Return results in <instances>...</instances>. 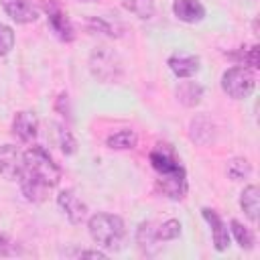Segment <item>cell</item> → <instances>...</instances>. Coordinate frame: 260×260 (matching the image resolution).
<instances>
[{
	"instance_id": "4",
	"label": "cell",
	"mask_w": 260,
	"mask_h": 260,
	"mask_svg": "<svg viewBox=\"0 0 260 260\" xmlns=\"http://www.w3.org/2000/svg\"><path fill=\"white\" fill-rule=\"evenodd\" d=\"M89 69L102 81H116L122 73V63L114 51H110L108 47H100L91 53Z\"/></svg>"
},
{
	"instance_id": "19",
	"label": "cell",
	"mask_w": 260,
	"mask_h": 260,
	"mask_svg": "<svg viewBox=\"0 0 260 260\" xmlns=\"http://www.w3.org/2000/svg\"><path fill=\"white\" fill-rule=\"evenodd\" d=\"M230 230H232V234H234V238H236V242H238V246L242 250H252L254 248L256 240H254V234H252L250 228L242 225L238 219H232L230 221Z\"/></svg>"
},
{
	"instance_id": "26",
	"label": "cell",
	"mask_w": 260,
	"mask_h": 260,
	"mask_svg": "<svg viewBox=\"0 0 260 260\" xmlns=\"http://www.w3.org/2000/svg\"><path fill=\"white\" fill-rule=\"evenodd\" d=\"M0 254L2 256H10V254H16V246L8 240V236L0 234Z\"/></svg>"
},
{
	"instance_id": "27",
	"label": "cell",
	"mask_w": 260,
	"mask_h": 260,
	"mask_svg": "<svg viewBox=\"0 0 260 260\" xmlns=\"http://www.w3.org/2000/svg\"><path fill=\"white\" fill-rule=\"evenodd\" d=\"M79 256L81 258H106V254L100 250H83V252H79Z\"/></svg>"
},
{
	"instance_id": "18",
	"label": "cell",
	"mask_w": 260,
	"mask_h": 260,
	"mask_svg": "<svg viewBox=\"0 0 260 260\" xmlns=\"http://www.w3.org/2000/svg\"><path fill=\"white\" fill-rule=\"evenodd\" d=\"M138 142V136L134 130H118L114 134H110L106 138V144L114 150H128V148H134Z\"/></svg>"
},
{
	"instance_id": "11",
	"label": "cell",
	"mask_w": 260,
	"mask_h": 260,
	"mask_svg": "<svg viewBox=\"0 0 260 260\" xmlns=\"http://www.w3.org/2000/svg\"><path fill=\"white\" fill-rule=\"evenodd\" d=\"M2 8L18 24H28L39 18V10L30 0H2Z\"/></svg>"
},
{
	"instance_id": "17",
	"label": "cell",
	"mask_w": 260,
	"mask_h": 260,
	"mask_svg": "<svg viewBox=\"0 0 260 260\" xmlns=\"http://www.w3.org/2000/svg\"><path fill=\"white\" fill-rule=\"evenodd\" d=\"M203 87L195 81H181L177 87V98L183 106H197L201 102Z\"/></svg>"
},
{
	"instance_id": "9",
	"label": "cell",
	"mask_w": 260,
	"mask_h": 260,
	"mask_svg": "<svg viewBox=\"0 0 260 260\" xmlns=\"http://www.w3.org/2000/svg\"><path fill=\"white\" fill-rule=\"evenodd\" d=\"M12 134L22 142L35 140V136L39 134V118L35 116V112L30 110L18 112L12 120Z\"/></svg>"
},
{
	"instance_id": "1",
	"label": "cell",
	"mask_w": 260,
	"mask_h": 260,
	"mask_svg": "<svg viewBox=\"0 0 260 260\" xmlns=\"http://www.w3.org/2000/svg\"><path fill=\"white\" fill-rule=\"evenodd\" d=\"M61 181V169L43 146H30L24 152V167L18 177L22 195L28 201H43Z\"/></svg>"
},
{
	"instance_id": "3",
	"label": "cell",
	"mask_w": 260,
	"mask_h": 260,
	"mask_svg": "<svg viewBox=\"0 0 260 260\" xmlns=\"http://www.w3.org/2000/svg\"><path fill=\"white\" fill-rule=\"evenodd\" d=\"M256 87V77L252 73L250 67L246 65H236L230 67L223 75H221V89L234 98V100H244L248 98Z\"/></svg>"
},
{
	"instance_id": "13",
	"label": "cell",
	"mask_w": 260,
	"mask_h": 260,
	"mask_svg": "<svg viewBox=\"0 0 260 260\" xmlns=\"http://www.w3.org/2000/svg\"><path fill=\"white\" fill-rule=\"evenodd\" d=\"M173 14L187 24H195L199 20H203L205 16V8L199 0H175L173 2Z\"/></svg>"
},
{
	"instance_id": "16",
	"label": "cell",
	"mask_w": 260,
	"mask_h": 260,
	"mask_svg": "<svg viewBox=\"0 0 260 260\" xmlns=\"http://www.w3.org/2000/svg\"><path fill=\"white\" fill-rule=\"evenodd\" d=\"M240 207L246 213L250 221H258V209H260V189L256 185L244 187L240 195Z\"/></svg>"
},
{
	"instance_id": "24",
	"label": "cell",
	"mask_w": 260,
	"mask_h": 260,
	"mask_svg": "<svg viewBox=\"0 0 260 260\" xmlns=\"http://www.w3.org/2000/svg\"><path fill=\"white\" fill-rule=\"evenodd\" d=\"M258 47L254 45V47H250V49H242L240 53H238V57H240V61L244 63V65H250L252 69H258Z\"/></svg>"
},
{
	"instance_id": "5",
	"label": "cell",
	"mask_w": 260,
	"mask_h": 260,
	"mask_svg": "<svg viewBox=\"0 0 260 260\" xmlns=\"http://www.w3.org/2000/svg\"><path fill=\"white\" fill-rule=\"evenodd\" d=\"M156 187L158 191L169 197V199H183L187 195V173L183 169V165H177L175 169L171 171H165V173H158V179H156Z\"/></svg>"
},
{
	"instance_id": "28",
	"label": "cell",
	"mask_w": 260,
	"mask_h": 260,
	"mask_svg": "<svg viewBox=\"0 0 260 260\" xmlns=\"http://www.w3.org/2000/svg\"><path fill=\"white\" fill-rule=\"evenodd\" d=\"M87 2H91V0H87Z\"/></svg>"
},
{
	"instance_id": "25",
	"label": "cell",
	"mask_w": 260,
	"mask_h": 260,
	"mask_svg": "<svg viewBox=\"0 0 260 260\" xmlns=\"http://www.w3.org/2000/svg\"><path fill=\"white\" fill-rule=\"evenodd\" d=\"M61 150L65 154H73L75 152V140H73L71 132H67V130H61Z\"/></svg>"
},
{
	"instance_id": "23",
	"label": "cell",
	"mask_w": 260,
	"mask_h": 260,
	"mask_svg": "<svg viewBox=\"0 0 260 260\" xmlns=\"http://www.w3.org/2000/svg\"><path fill=\"white\" fill-rule=\"evenodd\" d=\"M12 47H14V32L10 26L0 22V57L8 55L12 51Z\"/></svg>"
},
{
	"instance_id": "7",
	"label": "cell",
	"mask_w": 260,
	"mask_h": 260,
	"mask_svg": "<svg viewBox=\"0 0 260 260\" xmlns=\"http://www.w3.org/2000/svg\"><path fill=\"white\" fill-rule=\"evenodd\" d=\"M22 167H24V152L22 150H18L12 144L0 146V175L2 177L16 181L22 173Z\"/></svg>"
},
{
	"instance_id": "21",
	"label": "cell",
	"mask_w": 260,
	"mask_h": 260,
	"mask_svg": "<svg viewBox=\"0 0 260 260\" xmlns=\"http://www.w3.org/2000/svg\"><path fill=\"white\" fill-rule=\"evenodd\" d=\"M250 171H252V167H250V162L246 158H232L228 162V175H230L232 181L246 179L250 175Z\"/></svg>"
},
{
	"instance_id": "2",
	"label": "cell",
	"mask_w": 260,
	"mask_h": 260,
	"mask_svg": "<svg viewBox=\"0 0 260 260\" xmlns=\"http://www.w3.org/2000/svg\"><path fill=\"white\" fill-rule=\"evenodd\" d=\"M89 236L93 242L108 250H120L126 238V225L120 215L114 213H95L89 219Z\"/></svg>"
},
{
	"instance_id": "15",
	"label": "cell",
	"mask_w": 260,
	"mask_h": 260,
	"mask_svg": "<svg viewBox=\"0 0 260 260\" xmlns=\"http://www.w3.org/2000/svg\"><path fill=\"white\" fill-rule=\"evenodd\" d=\"M156 242H160L158 236H156V225L152 221H142L136 228V244H138V248L144 254H154L156 246H158Z\"/></svg>"
},
{
	"instance_id": "22",
	"label": "cell",
	"mask_w": 260,
	"mask_h": 260,
	"mask_svg": "<svg viewBox=\"0 0 260 260\" xmlns=\"http://www.w3.org/2000/svg\"><path fill=\"white\" fill-rule=\"evenodd\" d=\"M156 236L160 242H169L181 236V223L177 219H167L160 225H156Z\"/></svg>"
},
{
	"instance_id": "14",
	"label": "cell",
	"mask_w": 260,
	"mask_h": 260,
	"mask_svg": "<svg viewBox=\"0 0 260 260\" xmlns=\"http://www.w3.org/2000/svg\"><path fill=\"white\" fill-rule=\"evenodd\" d=\"M148 158H150V165H152V169L156 173H165V171H171L177 165H181L177 154H175V150L169 144H158L156 148H152Z\"/></svg>"
},
{
	"instance_id": "6",
	"label": "cell",
	"mask_w": 260,
	"mask_h": 260,
	"mask_svg": "<svg viewBox=\"0 0 260 260\" xmlns=\"http://www.w3.org/2000/svg\"><path fill=\"white\" fill-rule=\"evenodd\" d=\"M45 12H47V16H49V26H51V30L55 32L57 39H61V41H65V43H69V41L75 39L73 24L69 22L67 14L61 10V6H59L57 2H47V4H45Z\"/></svg>"
},
{
	"instance_id": "20",
	"label": "cell",
	"mask_w": 260,
	"mask_h": 260,
	"mask_svg": "<svg viewBox=\"0 0 260 260\" xmlns=\"http://www.w3.org/2000/svg\"><path fill=\"white\" fill-rule=\"evenodd\" d=\"M124 8L130 10L132 14H136L138 18H152L154 14V2L152 0H122Z\"/></svg>"
},
{
	"instance_id": "12",
	"label": "cell",
	"mask_w": 260,
	"mask_h": 260,
	"mask_svg": "<svg viewBox=\"0 0 260 260\" xmlns=\"http://www.w3.org/2000/svg\"><path fill=\"white\" fill-rule=\"evenodd\" d=\"M169 69L177 75V77H191L199 71V57L191 55V53H185V51H177L169 57Z\"/></svg>"
},
{
	"instance_id": "10",
	"label": "cell",
	"mask_w": 260,
	"mask_h": 260,
	"mask_svg": "<svg viewBox=\"0 0 260 260\" xmlns=\"http://www.w3.org/2000/svg\"><path fill=\"white\" fill-rule=\"evenodd\" d=\"M201 215H203V219L211 228V238H213L215 250L217 252L228 250V246H230V232H228V225L223 223V219L219 217V213L213 211V209H209V207H203L201 209Z\"/></svg>"
},
{
	"instance_id": "8",
	"label": "cell",
	"mask_w": 260,
	"mask_h": 260,
	"mask_svg": "<svg viewBox=\"0 0 260 260\" xmlns=\"http://www.w3.org/2000/svg\"><path fill=\"white\" fill-rule=\"evenodd\" d=\"M57 203H59V207L63 209V213L67 215V219L71 223H81L85 219V215H87V205L75 195L73 189L61 191L57 195Z\"/></svg>"
}]
</instances>
